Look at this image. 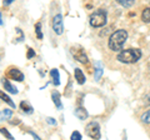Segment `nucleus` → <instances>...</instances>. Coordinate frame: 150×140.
<instances>
[{
	"instance_id": "1",
	"label": "nucleus",
	"mask_w": 150,
	"mask_h": 140,
	"mask_svg": "<svg viewBox=\"0 0 150 140\" xmlns=\"http://www.w3.org/2000/svg\"><path fill=\"white\" fill-rule=\"evenodd\" d=\"M126 40H128V31L125 29H119L110 35L109 41H108V46H109L111 51H120L123 49Z\"/></svg>"
},
{
	"instance_id": "2",
	"label": "nucleus",
	"mask_w": 150,
	"mask_h": 140,
	"mask_svg": "<svg viewBox=\"0 0 150 140\" xmlns=\"http://www.w3.org/2000/svg\"><path fill=\"white\" fill-rule=\"evenodd\" d=\"M142 50L138 48H130V49H125V50H120L118 57V62L124 63V64H134L139 62V59L142 58Z\"/></svg>"
},
{
	"instance_id": "3",
	"label": "nucleus",
	"mask_w": 150,
	"mask_h": 140,
	"mask_svg": "<svg viewBox=\"0 0 150 140\" xmlns=\"http://www.w3.org/2000/svg\"><path fill=\"white\" fill-rule=\"evenodd\" d=\"M89 23L93 28H101L105 26L108 23V13L105 9L99 8L89 16Z\"/></svg>"
},
{
	"instance_id": "4",
	"label": "nucleus",
	"mask_w": 150,
	"mask_h": 140,
	"mask_svg": "<svg viewBox=\"0 0 150 140\" xmlns=\"http://www.w3.org/2000/svg\"><path fill=\"white\" fill-rule=\"evenodd\" d=\"M71 55L74 57V59L76 60V62L81 63V64H88L89 63V59H88V55L85 53V50H84L81 46L79 45H75V46H71Z\"/></svg>"
},
{
	"instance_id": "5",
	"label": "nucleus",
	"mask_w": 150,
	"mask_h": 140,
	"mask_svg": "<svg viewBox=\"0 0 150 140\" xmlns=\"http://www.w3.org/2000/svg\"><path fill=\"white\" fill-rule=\"evenodd\" d=\"M85 134L91 139H100L101 133H100V125L96 121H90L85 127Z\"/></svg>"
},
{
	"instance_id": "6",
	"label": "nucleus",
	"mask_w": 150,
	"mask_h": 140,
	"mask_svg": "<svg viewBox=\"0 0 150 140\" xmlns=\"http://www.w3.org/2000/svg\"><path fill=\"white\" fill-rule=\"evenodd\" d=\"M53 31L56 35H62L64 33V23L62 14H56L53 18Z\"/></svg>"
},
{
	"instance_id": "7",
	"label": "nucleus",
	"mask_w": 150,
	"mask_h": 140,
	"mask_svg": "<svg viewBox=\"0 0 150 140\" xmlns=\"http://www.w3.org/2000/svg\"><path fill=\"white\" fill-rule=\"evenodd\" d=\"M6 75H8L9 79H11V80H15V81H23L25 79L23 71H20V70H19L18 68H15V66H10V68H9Z\"/></svg>"
},
{
	"instance_id": "8",
	"label": "nucleus",
	"mask_w": 150,
	"mask_h": 140,
	"mask_svg": "<svg viewBox=\"0 0 150 140\" xmlns=\"http://www.w3.org/2000/svg\"><path fill=\"white\" fill-rule=\"evenodd\" d=\"M74 78H75V80H76V83L80 84V85L85 84V81H86L85 74L83 73V70L80 68H75L74 69Z\"/></svg>"
},
{
	"instance_id": "9",
	"label": "nucleus",
	"mask_w": 150,
	"mask_h": 140,
	"mask_svg": "<svg viewBox=\"0 0 150 140\" xmlns=\"http://www.w3.org/2000/svg\"><path fill=\"white\" fill-rule=\"evenodd\" d=\"M51 100H53V103L55 104L56 106V109L58 110H62L63 109V103H62V99H60V94H59V91H51Z\"/></svg>"
},
{
	"instance_id": "10",
	"label": "nucleus",
	"mask_w": 150,
	"mask_h": 140,
	"mask_svg": "<svg viewBox=\"0 0 150 140\" xmlns=\"http://www.w3.org/2000/svg\"><path fill=\"white\" fill-rule=\"evenodd\" d=\"M1 83H3V86H4V89H5L6 91L11 93V94H18V93H19V90L16 89L15 86L13 85V84H11L10 81L8 80V79H5V78H4L3 80H1Z\"/></svg>"
},
{
	"instance_id": "11",
	"label": "nucleus",
	"mask_w": 150,
	"mask_h": 140,
	"mask_svg": "<svg viewBox=\"0 0 150 140\" xmlns=\"http://www.w3.org/2000/svg\"><path fill=\"white\" fill-rule=\"evenodd\" d=\"M74 114H75V116H76L78 119H80V120H85L89 116L88 110L84 108V106H79V108H76L75 111H74Z\"/></svg>"
},
{
	"instance_id": "12",
	"label": "nucleus",
	"mask_w": 150,
	"mask_h": 140,
	"mask_svg": "<svg viewBox=\"0 0 150 140\" xmlns=\"http://www.w3.org/2000/svg\"><path fill=\"white\" fill-rule=\"evenodd\" d=\"M50 76H51V81L55 86H59L60 85V75H59V70L54 68L50 70Z\"/></svg>"
},
{
	"instance_id": "13",
	"label": "nucleus",
	"mask_w": 150,
	"mask_h": 140,
	"mask_svg": "<svg viewBox=\"0 0 150 140\" xmlns=\"http://www.w3.org/2000/svg\"><path fill=\"white\" fill-rule=\"evenodd\" d=\"M0 99H1L4 103H6V104L10 106V108H13V109H15L16 108V105H15V103H14L13 100H11V98L9 96L8 94H5L4 91H1L0 90Z\"/></svg>"
},
{
	"instance_id": "14",
	"label": "nucleus",
	"mask_w": 150,
	"mask_h": 140,
	"mask_svg": "<svg viewBox=\"0 0 150 140\" xmlns=\"http://www.w3.org/2000/svg\"><path fill=\"white\" fill-rule=\"evenodd\" d=\"M103 74H104V69H103L101 66V64L98 62L95 64V71H94V79H95V81H99L101 76H103Z\"/></svg>"
},
{
	"instance_id": "15",
	"label": "nucleus",
	"mask_w": 150,
	"mask_h": 140,
	"mask_svg": "<svg viewBox=\"0 0 150 140\" xmlns=\"http://www.w3.org/2000/svg\"><path fill=\"white\" fill-rule=\"evenodd\" d=\"M20 109H21L23 113H25V114H33V111H34L33 106L28 101H24V100L20 103Z\"/></svg>"
},
{
	"instance_id": "16",
	"label": "nucleus",
	"mask_w": 150,
	"mask_h": 140,
	"mask_svg": "<svg viewBox=\"0 0 150 140\" xmlns=\"http://www.w3.org/2000/svg\"><path fill=\"white\" fill-rule=\"evenodd\" d=\"M34 29H35V34H36V38L39 39V40H43V31H41V23L40 21H38L35 26H34Z\"/></svg>"
},
{
	"instance_id": "17",
	"label": "nucleus",
	"mask_w": 150,
	"mask_h": 140,
	"mask_svg": "<svg viewBox=\"0 0 150 140\" xmlns=\"http://www.w3.org/2000/svg\"><path fill=\"white\" fill-rule=\"evenodd\" d=\"M116 3H119L123 8H131L135 4V0H115Z\"/></svg>"
},
{
	"instance_id": "18",
	"label": "nucleus",
	"mask_w": 150,
	"mask_h": 140,
	"mask_svg": "<svg viewBox=\"0 0 150 140\" xmlns=\"http://www.w3.org/2000/svg\"><path fill=\"white\" fill-rule=\"evenodd\" d=\"M142 20L144 23H150V8H145L142 13Z\"/></svg>"
},
{
	"instance_id": "19",
	"label": "nucleus",
	"mask_w": 150,
	"mask_h": 140,
	"mask_svg": "<svg viewBox=\"0 0 150 140\" xmlns=\"http://www.w3.org/2000/svg\"><path fill=\"white\" fill-rule=\"evenodd\" d=\"M140 121H142L143 124H150V109L142 114V116H140Z\"/></svg>"
},
{
	"instance_id": "20",
	"label": "nucleus",
	"mask_w": 150,
	"mask_h": 140,
	"mask_svg": "<svg viewBox=\"0 0 150 140\" xmlns=\"http://www.w3.org/2000/svg\"><path fill=\"white\" fill-rule=\"evenodd\" d=\"M15 31L19 34V38H15V43H19V41H23L25 39V35H24V33H23V30L20 29V28H15Z\"/></svg>"
},
{
	"instance_id": "21",
	"label": "nucleus",
	"mask_w": 150,
	"mask_h": 140,
	"mask_svg": "<svg viewBox=\"0 0 150 140\" xmlns=\"http://www.w3.org/2000/svg\"><path fill=\"white\" fill-rule=\"evenodd\" d=\"M3 115H4V118H5V119H11L13 111L10 109H4L3 110Z\"/></svg>"
},
{
	"instance_id": "22",
	"label": "nucleus",
	"mask_w": 150,
	"mask_h": 140,
	"mask_svg": "<svg viewBox=\"0 0 150 140\" xmlns=\"http://www.w3.org/2000/svg\"><path fill=\"white\" fill-rule=\"evenodd\" d=\"M0 133H1V134L4 135V136H5V138H8V139H10V140L13 139V135H11L10 133H9V132H8V130H6L5 128H0Z\"/></svg>"
},
{
	"instance_id": "23",
	"label": "nucleus",
	"mask_w": 150,
	"mask_h": 140,
	"mask_svg": "<svg viewBox=\"0 0 150 140\" xmlns=\"http://www.w3.org/2000/svg\"><path fill=\"white\" fill-rule=\"evenodd\" d=\"M70 139H71V140H81L83 136H81V134L79 133V132H74L71 134V136H70Z\"/></svg>"
},
{
	"instance_id": "24",
	"label": "nucleus",
	"mask_w": 150,
	"mask_h": 140,
	"mask_svg": "<svg viewBox=\"0 0 150 140\" xmlns=\"http://www.w3.org/2000/svg\"><path fill=\"white\" fill-rule=\"evenodd\" d=\"M35 57V50L31 49V48H28V54H26V58L28 59H33Z\"/></svg>"
},
{
	"instance_id": "25",
	"label": "nucleus",
	"mask_w": 150,
	"mask_h": 140,
	"mask_svg": "<svg viewBox=\"0 0 150 140\" xmlns=\"http://www.w3.org/2000/svg\"><path fill=\"white\" fill-rule=\"evenodd\" d=\"M46 121H48V124H50V125H56V120L54 119V118H46Z\"/></svg>"
},
{
	"instance_id": "26",
	"label": "nucleus",
	"mask_w": 150,
	"mask_h": 140,
	"mask_svg": "<svg viewBox=\"0 0 150 140\" xmlns=\"http://www.w3.org/2000/svg\"><path fill=\"white\" fill-rule=\"evenodd\" d=\"M145 105H150V94L145 96Z\"/></svg>"
},
{
	"instance_id": "27",
	"label": "nucleus",
	"mask_w": 150,
	"mask_h": 140,
	"mask_svg": "<svg viewBox=\"0 0 150 140\" xmlns=\"http://www.w3.org/2000/svg\"><path fill=\"white\" fill-rule=\"evenodd\" d=\"M13 1H15V0H4V5L8 6V5H10Z\"/></svg>"
},
{
	"instance_id": "28",
	"label": "nucleus",
	"mask_w": 150,
	"mask_h": 140,
	"mask_svg": "<svg viewBox=\"0 0 150 140\" xmlns=\"http://www.w3.org/2000/svg\"><path fill=\"white\" fill-rule=\"evenodd\" d=\"M3 120H5V118H4L3 113H0V121H3Z\"/></svg>"
},
{
	"instance_id": "29",
	"label": "nucleus",
	"mask_w": 150,
	"mask_h": 140,
	"mask_svg": "<svg viewBox=\"0 0 150 140\" xmlns=\"http://www.w3.org/2000/svg\"><path fill=\"white\" fill-rule=\"evenodd\" d=\"M0 25H3V20H1V14H0Z\"/></svg>"
}]
</instances>
